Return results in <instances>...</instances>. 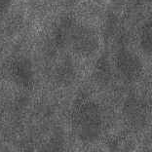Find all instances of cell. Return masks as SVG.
I'll use <instances>...</instances> for the list:
<instances>
[{"mask_svg":"<svg viewBox=\"0 0 152 152\" xmlns=\"http://www.w3.org/2000/svg\"><path fill=\"white\" fill-rule=\"evenodd\" d=\"M140 45L141 49L148 55L151 54V23H146L142 27L140 35Z\"/></svg>","mask_w":152,"mask_h":152,"instance_id":"obj_6","label":"cell"},{"mask_svg":"<svg viewBox=\"0 0 152 152\" xmlns=\"http://www.w3.org/2000/svg\"><path fill=\"white\" fill-rule=\"evenodd\" d=\"M74 67L69 60L60 61L54 70V79L58 85L66 86L74 80Z\"/></svg>","mask_w":152,"mask_h":152,"instance_id":"obj_5","label":"cell"},{"mask_svg":"<svg viewBox=\"0 0 152 152\" xmlns=\"http://www.w3.org/2000/svg\"><path fill=\"white\" fill-rule=\"evenodd\" d=\"M67 44L76 55L89 57L98 51L99 39L96 32L91 27L71 25L67 37Z\"/></svg>","mask_w":152,"mask_h":152,"instance_id":"obj_2","label":"cell"},{"mask_svg":"<svg viewBox=\"0 0 152 152\" xmlns=\"http://www.w3.org/2000/svg\"><path fill=\"white\" fill-rule=\"evenodd\" d=\"M102 118L101 109L95 102H87L76 109L73 116L74 132L86 142L95 141L102 132Z\"/></svg>","mask_w":152,"mask_h":152,"instance_id":"obj_1","label":"cell"},{"mask_svg":"<svg viewBox=\"0 0 152 152\" xmlns=\"http://www.w3.org/2000/svg\"><path fill=\"white\" fill-rule=\"evenodd\" d=\"M116 68L123 78L133 81L142 70V64L136 54L128 50L120 51L116 56Z\"/></svg>","mask_w":152,"mask_h":152,"instance_id":"obj_4","label":"cell"},{"mask_svg":"<svg viewBox=\"0 0 152 152\" xmlns=\"http://www.w3.org/2000/svg\"><path fill=\"white\" fill-rule=\"evenodd\" d=\"M8 77L16 85L22 88L31 87L34 80V70L32 64L25 57H17L7 64Z\"/></svg>","mask_w":152,"mask_h":152,"instance_id":"obj_3","label":"cell"},{"mask_svg":"<svg viewBox=\"0 0 152 152\" xmlns=\"http://www.w3.org/2000/svg\"><path fill=\"white\" fill-rule=\"evenodd\" d=\"M13 0H0V13L5 12L12 4Z\"/></svg>","mask_w":152,"mask_h":152,"instance_id":"obj_7","label":"cell"}]
</instances>
